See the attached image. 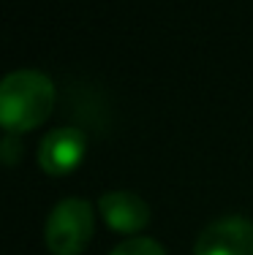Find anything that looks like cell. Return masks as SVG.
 Listing matches in <instances>:
<instances>
[{
	"label": "cell",
	"instance_id": "6da1fadb",
	"mask_svg": "<svg viewBox=\"0 0 253 255\" xmlns=\"http://www.w3.org/2000/svg\"><path fill=\"white\" fill-rule=\"evenodd\" d=\"M55 109V84L41 71H14L0 84V123L5 133L35 130Z\"/></svg>",
	"mask_w": 253,
	"mask_h": 255
},
{
	"label": "cell",
	"instance_id": "7a4b0ae2",
	"mask_svg": "<svg viewBox=\"0 0 253 255\" xmlns=\"http://www.w3.org/2000/svg\"><path fill=\"white\" fill-rule=\"evenodd\" d=\"M93 231V204L84 201V198H65L46 217L44 242L52 255H79L90 245Z\"/></svg>",
	"mask_w": 253,
	"mask_h": 255
},
{
	"label": "cell",
	"instance_id": "3957f363",
	"mask_svg": "<svg viewBox=\"0 0 253 255\" xmlns=\"http://www.w3.org/2000/svg\"><path fill=\"white\" fill-rule=\"evenodd\" d=\"M87 155V138L79 128H55L38 144V168L49 177H68Z\"/></svg>",
	"mask_w": 253,
	"mask_h": 255
},
{
	"label": "cell",
	"instance_id": "277c9868",
	"mask_svg": "<svg viewBox=\"0 0 253 255\" xmlns=\"http://www.w3.org/2000/svg\"><path fill=\"white\" fill-rule=\"evenodd\" d=\"M194 255H253V223L221 217L196 236Z\"/></svg>",
	"mask_w": 253,
	"mask_h": 255
},
{
	"label": "cell",
	"instance_id": "5b68a950",
	"mask_svg": "<svg viewBox=\"0 0 253 255\" xmlns=\"http://www.w3.org/2000/svg\"><path fill=\"white\" fill-rule=\"evenodd\" d=\"M98 212L104 223L117 234H139L150 226V206L139 193L109 190L98 198Z\"/></svg>",
	"mask_w": 253,
	"mask_h": 255
},
{
	"label": "cell",
	"instance_id": "8992f818",
	"mask_svg": "<svg viewBox=\"0 0 253 255\" xmlns=\"http://www.w3.org/2000/svg\"><path fill=\"white\" fill-rule=\"evenodd\" d=\"M109 255H166V250L150 236H128Z\"/></svg>",
	"mask_w": 253,
	"mask_h": 255
}]
</instances>
